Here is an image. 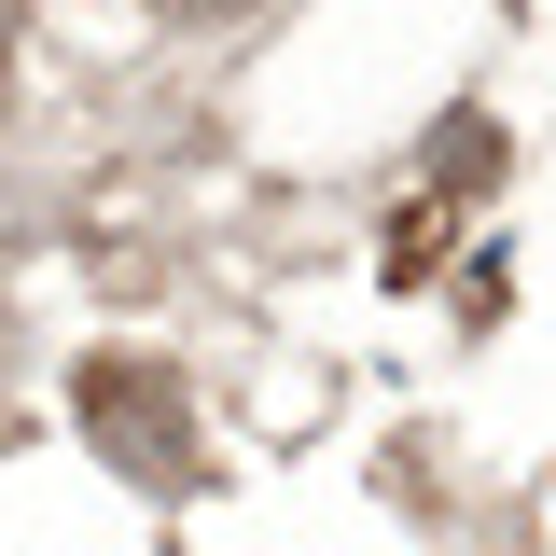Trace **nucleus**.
I'll list each match as a JSON object with an SVG mask.
<instances>
[{
	"mask_svg": "<svg viewBox=\"0 0 556 556\" xmlns=\"http://www.w3.org/2000/svg\"><path fill=\"white\" fill-rule=\"evenodd\" d=\"M84 431H98L112 459H139L153 486H181V473H195V431H181V376H167V362L98 348V362H84Z\"/></svg>",
	"mask_w": 556,
	"mask_h": 556,
	"instance_id": "f257e3e1",
	"label": "nucleus"
},
{
	"mask_svg": "<svg viewBox=\"0 0 556 556\" xmlns=\"http://www.w3.org/2000/svg\"><path fill=\"white\" fill-rule=\"evenodd\" d=\"M153 14H181V28H208V14H251V0H153Z\"/></svg>",
	"mask_w": 556,
	"mask_h": 556,
	"instance_id": "f03ea898",
	"label": "nucleus"
}]
</instances>
